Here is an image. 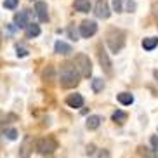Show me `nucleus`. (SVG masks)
<instances>
[{"label":"nucleus","instance_id":"nucleus-1","mask_svg":"<svg viewBox=\"0 0 158 158\" xmlns=\"http://www.w3.org/2000/svg\"><path fill=\"white\" fill-rule=\"evenodd\" d=\"M80 82V73L77 71L75 64L71 63H63L59 70V84L63 89H71L75 85H78Z\"/></svg>","mask_w":158,"mask_h":158},{"label":"nucleus","instance_id":"nucleus-2","mask_svg":"<svg viewBox=\"0 0 158 158\" xmlns=\"http://www.w3.org/2000/svg\"><path fill=\"white\" fill-rule=\"evenodd\" d=\"M106 42L108 47L111 49V52H120L125 45V33L118 28H113L108 31V37H106Z\"/></svg>","mask_w":158,"mask_h":158},{"label":"nucleus","instance_id":"nucleus-3","mask_svg":"<svg viewBox=\"0 0 158 158\" xmlns=\"http://www.w3.org/2000/svg\"><path fill=\"white\" fill-rule=\"evenodd\" d=\"M73 64H75V68H77V71L80 73V77L89 78V77L92 75V64H90V59H89V56L84 54V52H80V54L75 56Z\"/></svg>","mask_w":158,"mask_h":158},{"label":"nucleus","instance_id":"nucleus-4","mask_svg":"<svg viewBox=\"0 0 158 158\" xmlns=\"http://www.w3.org/2000/svg\"><path fill=\"white\" fill-rule=\"evenodd\" d=\"M35 148H37L38 155H42V156H51V155L57 149V143H56L54 137H44V139H40L35 144Z\"/></svg>","mask_w":158,"mask_h":158},{"label":"nucleus","instance_id":"nucleus-5","mask_svg":"<svg viewBox=\"0 0 158 158\" xmlns=\"http://www.w3.org/2000/svg\"><path fill=\"white\" fill-rule=\"evenodd\" d=\"M98 59H99V63H101V68L104 70V73L106 75H111L113 73V70H111V59H110V56H108V52L102 49V47H99L98 49Z\"/></svg>","mask_w":158,"mask_h":158},{"label":"nucleus","instance_id":"nucleus-6","mask_svg":"<svg viewBox=\"0 0 158 158\" xmlns=\"http://www.w3.org/2000/svg\"><path fill=\"white\" fill-rule=\"evenodd\" d=\"M94 14L98 16L99 19H108V18H110L111 10H110V4H108V0H98V2H96Z\"/></svg>","mask_w":158,"mask_h":158},{"label":"nucleus","instance_id":"nucleus-7","mask_svg":"<svg viewBox=\"0 0 158 158\" xmlns=\"http://www.w3.org/2000/svg\"><path fill=\"white\" fill-rule=\"evenodd\" d=\"M33 146H35V139L31 135H26L23 139L21 148H19V158H30V155L33 151Z\"/></svg>","mask_w":158,"mask_h":158},{"label":"nucleus","instance_id":"nucleus-8","mask_svg":"<svg viewBox=\"0 0 158 158\" xmlns=\"http://www.w3.org/2000/svg\"><path fill=\"white\" fill-rule=\"evenodd\" d=\"M96 31H98L96 21H84V23L80 24V35L84 38H89V37H92V35H96Z\"/></svg>","mask_w":158,"mask_h":158},{"label":"nucleus","instance_id":"nucleus-9","mask_svg":"<svg viewBox=\"0 0 158 158\" xmlns=\"http://www.w3.org/2000/svg\"><path fill=\"white\" fill-rule=\"evenodd\" d=\"M47 4L45 2H42V0H38L37 4H35V12H37L38 19L42 21V23H45V21H49V12H47Z\"/></svg>","mask_w":158,"mask_h":158},{"label":"nucleus","instance_id":"nucleus-10","mask_svg":"<svg viewBox=\"0 0 158 158\" xmlns=\"http://www.w3.org/2000/svg\"><path fill=\"white\" fill-rule=\"evenodd\" d=\"M28 12H24V10H21V12H18V14L14 16V26L16 28H26L28 26Z\"/></svg>","mask_w":158,"mask_h":158},{"label":"nucleus","instance_id":"nucleus-11","mask_svg":"<svg viewBox=\"0 0 158 158\" xmlns=\"http://www.w3.org/2000/svg\"><path fill=\"white\" fill-rule=\"evenodd\" d=\"M66 104L70 108H82L84 106V98L80 94H70L66 98Z\"/></svg>","mask_w":158,"mask_h":158},{"label":"nucleus","instance_id":"nucleus-12","mask_svg":"<svg viewBox=\"0 0 158 158\" xmlns=\"http://www.w3.org/2000/svg\"><path fill=\"white\" fill-rule=\"evenodd\" d=\"M54 51H56L57 54H63V56H66V54L73 52V49H71L70 44H66V42H61V40H57L56 45H54Z\"/></svg>","mask_w":158,"mask_h":158},{"label":"nucleus","instance_id":"nucleus-13","mask_svg":"<svg viewBox=\"0 0 158 158\" xmlns=\"http://www.w3.org/2000/svg\"><path fill=\"white\" fill-rule=\"evenodd\" d=\"M101 122H102L101 116L92 115V116H89V118H87V122H85V127H87L89 130H96L99 125H101Z\"/></svg>","mask_w":158,"mask_h":158},{"label":"nucleus","instance_id":"nucleus-14","mask_svg":"<svg viewBox=\"0 0 158 158\" xmlns=\"http://www.w3.org/2000/svg\"><path fill=\"white\" fill-rule=\"evenodd\" d=\"M116 99H118V102L123 104V106H130V104L134 102V96H132L130 92H120L118 96H116Z\"/></svg>","mask_w":158,"mask_h":158},{"label":"nucleus","instance_id":"nucleus-15","mask_svg":"<svg viewBox=\"0 0 158 158\" xmlns=\"http://www.w3.org/2000/svg\"><path fill=\"white\" fill-rule=\"evenodd\" d=\"M75 10L78 12H89L90 10V2L89 0H75Z\"/></svg>","mask_w":158,"mask_h":158},{"label":"nucleus","instance_id":"nucleus-16","mask_svg":"<svg viewBox=\"0 0 158 158\" xmlns=\"http://www.w3.org/2000/svg\"><path fill=\"white\" fill-rule=\"evenodd\" d=\"M158 45V37H148L143 40V49L144 51H153Z\"/></svg>","mask_w":158,"mask_h":158},{"label":"nucleus","instance_id":"nucleus-17","mask_svg":"<svg viewBox=\"0 0 158 158\" xmlns=\"http://www.w3.org/2000/svg\"><path fill=\"white\" fill-rule=\"evenodd\" d=\"M40 35V26L35 23H30L28 26H26V38H35Z\"/></svg>","mask_w":158,"mask_h":158},{"label":"nucleus","instance_id":"nucleus-18","mask_svg":"<svg viewBox=\"0 0 158 158\" xmlns=\"http://www.w3.org/2000/svg\"><path fill=\"white\" fill-rule=\"evenodd\" d=\"M104 89V80L102 78H94L92 80V90L94 92H101Z\"/></svg>","mask_w":158,"mask_h":158},{"label":"nucleus","instance_id":"nucleus-19","mask_svg":"<svg viewBox=\"0 0 158 158\" xmlns=\"http://www.w3.org/2000/svg\"><path fill=\"white\" fill-rule=\"evenodd\" d=\"M113 122H118V123H123V122H125V118H127V115L123 111H120V110H116L115 113H113Z\"/></svg>","mask_w":158,"mask_h":158},{"label":"nucleus","instance_id":"nucleus-20","mask_svg":"<svg viewBox=\"0 0 158 158\" xmlns=\"http://www.w3.org/2000/svg\"><path fill=\"white\" fill-rule=\"evenodd\" d=\"M4 135L9 141H16V139H18V130H16V129H7L4 132Z\"/></svg>","mask_w":158,"mask_h":158},{"label":"nucleus","instance_id":"nucleus-21","mask_svg":"<svg viewBox=\"0 0 158 158\" xmlns=\"http://www.w3.org/2000/svg\"><path fill=\"white\" fill-rule=\"evenodd\" d=\"M4 7L5 9H16L18 7V0H4Z\"/></svg>","mask_w":158,"mask_h":158},{"label":"nucleus","instance_id":"nucleus-22","mask_svg":"<svg viewBox=\"0 0 158 158\" xmlns=\"http://www.w3.org/2000/svg\"><path fill=\"white\" fill-rule=\"evenodd\" d=\"M113 9L115 12H122V0H113Z\"/></svg>","mask_w":158,"mask_h":158},{"label":"nucleus","instance_id":"nucleus-23","mask_svg":"<svg viewBox=\"0 0 158 158\" xmlns=\"http://www.w3.org/2000/svg\"><path fill=\"white\" fill-rule=\"evenodd\" d=\"M127 9H129V12H134L135 10V2L134 0H129V2H127Z\"/></svg>","mask_w":158,"mask_h":158},{"label":"nucleus","instance_id":"nucleus-24","mask_svg":"<svg viewBox=\"0 0 158 158\" xmlns=\"http://www.w3.org/2000/svg\"><path fill=\"white\" fill-rule=\"evenodd\" d=\"M151 146H153L155 151H158V135H153V137H151Z\"/></svg>","mask_w":158,"mask_h":158},{"label":"nucleus","instance_id":"nucleus-25","mask_svg":"<svg viewBox=\"0 0 158 158\" xmlns=\"http://www.w3.org/2000/svg\"><path fill=\"white\" fill-rule=\"evenodd\" d=\"M18 56H19V57L28 56V51H26V49H23V47H18Z\"/></svg>","mask_w":158,"mask_h":158},{"label":"nucleus","instance_id":"nucleus-26","mask_svg":"<svg viewBox=\"0 0 158 158\" xmlns=\"http://www.w3.org/2000/svg\"><path fill=\"white\" fill-rule=\"evenodd\" d=\"M68 31H70V37L73 38V40H78V33L75 31V28H73V26H71V28L68 30Z\"/></svg>","mask_w":158,"mask_h":158},{"label":"nucleus","instance_id":"nucleus-27","mask_svg":"<svg viewBox=\"0 0 158 158\" xmlns=\"http://www.w3.org/2000/svg\"><path fill=\"white\" fill-rule=\"evenodd\" d=\"M153 16H155V19H156V24H158V2L153 4Z\"/></svg>","mask_w":158,"mask_h":158},{"label":"nucleus","instance_id":"nucleus-28","mask_svg":"<svg viewBox=\"0 0 158 158\" xmlns=\"http://www.w3.org/2000/svg\"><path fill=\"white\" fill-rule=\"evenodd\" d=\"M98 158H110V153H108L106 149H101L99 155H98Z\"/></svg>","mask_w":158,"mask_h":158},{"label":"nucleus","instance_id":"nucleus-29","mask_svg":"<svg viewBox=\"0 0 158 158\" xmlns=\"http://www.w3.org/2000/svg\"><path fill=\"white\" fill-rule=\"evenodd\" d=\"M92 153H94V146L90 144V146L87 148V155H92Z\"/></svg>","mask_w":158,"mask_h":158},{"label":"nucleus","instance_id":"nucleus-30","mask_svg":"<svg viewBox=\"0 0 158 158\" xmlns=\"http://www.w3.org/2000/svg\"><path fill=\"white\" fill-rule=\"evenodd\" d=\"M155 77H156V78H158V71H155Z\"/></svg>","mask_w":158,"mask_h":158},{"label":"nucleus","instance_id":"nucleus-31","mask_svg":"<svg viewBox=\"0 0 158 158\" xmlns=\"http://www.w3.org/2000/svg\"><path fill=\"white\" fill-rule=\"evenodd\" d=\"M0 40H2V35H0Z\"/></svg>","mask_w":158,"mask_h":158}]
</instances>
